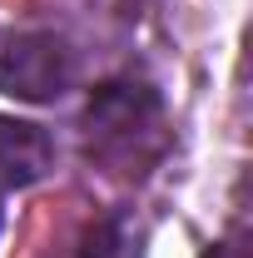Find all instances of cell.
Returning a JSON list of instances; mask_svg holds the SVG:
<instances>
[{"label": "cell", "mask_w": 253, "mask_h": 258, "mask_svg": "<svg viewBox=\"0 0 253 258\" xmlns=\"http://www.w3.org/2000/svg\"><path fill=\"white\" fill-rule=\"evenodd\" d=\"M169 149L164 99L144 80H109L85 109V154L114 179H144Z\"/></svg>", "instance_id": "1"}, {"label": "cell", "mask_w": 253, "mask_h": 258, "mask_svg": "<svg viewBox=\"0 0 253 258\" xmlns=\"http://www.w3.org/2000/svg\"><path fill=\"white\" fill-rule=\"evenodd\" d=\"M80 258H144V224H139L129 209L104 214V219L85 233Z\"/></svg>", "instance_id": "4"}, {"label": "cell", "mask_w": 253, "mask_h": 258, "mask_svg": "<svg viewBox=\"0 0 253 258\" xmlns=\"http://www.w3.org/2000/svg\"><path fill=\"white\" fill-rule=\"evenodd\" d=\"M50 164H55V144L45 129L0 114V189H30L50 174Z\"/></svg>", "instance_id": "3"}, {"label": "cell", "mask_w": 253, "mask_h": 258, "mask_svg": "<svg viewBox=\"0 0 253 258\" xmlns=\"http://www.w3.org/2000/svg\"><path fill=\"white\" fill-rule=\"evenodd\" d=\"M204 258H248V233H243V228H233L228 238L209 243V248H204Z\"/></svg>", "instance_id": "5"}, {"label": "cell", "mask_w": 253, "mask_h": 258, "mask_svg": "<svg viewBox=\"0 0 253 258\" xmlns=\"http://www.w3.org/2000/svg\"><path fill=\"white\" fill-rule=\"evenodd\" d=\"M75 50L70 40L45 25H0V95L45 104L75 85Z\"/></svg>", "instance_id": "2"}]
</instances>
